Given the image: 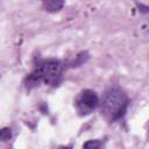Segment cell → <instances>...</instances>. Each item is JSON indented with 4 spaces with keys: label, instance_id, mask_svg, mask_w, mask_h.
Listing matches in <instances>:
<instances>
[{
    "label": "cell",
    "instance_id": "obj_4",
    "mask_svg": "<svg viewBox=\"0 0 149 149\" xmlns=\"http://www.w3.org/2000/svg\"><path fill=\"white\" fill-rule=\"evenodd\" d=\"M41 1L43 3V7L45 8V10H48L50 13L61 10L64 5V0H41Z\"/></svg>",
    "mask_w": 149,
    "mask_h": 149
},
{
    "label": "cell",
    "instance_id": "obj_5",
    "mask_svg": "<svg viewBox=\"0 0 149 149\" xmlns=\"http://www.w3.org/2000/svg\"><path fill=\"white\" fill-rule=\"evenodd\" d=\"M12 139V132L9 128H3L0 129V141L2 142H7Z\"/></svg>",
    "mask_w": 149,
    "mask_h": 149
},
{
    "label": "cell",
    "instance_id": "obj_2",
    "mask_svg": "<svg viewBox=\"0 0 149 149\" xmlns=\"http://www.w3.org/2000/svg\"><path fill=\"white\" fill-rule=\"evenodd\" d=\"M127 106V94L119 87H111L104 94L101 102V113L108 121L113 122L125 114Z\"/></svg>",
    "mask_w": 149,
    "mask_h": 149
},
{
    "label": "cell",
    "instance_id": "obj_1",
    "mask_svg": "<svg viewBox=\"0 0 149 149\" xmlns=\"http://www.w3.org/2000/svg\"><path fill=\"white\" fill-rule=\"evenodd\" d=\"M63 64L58 59H43L27 78V87L36 86L40 83L57 84L62 77Z\"/></svg>",
    "mask_w": 149,
    "mask_h": 149
},
{
    "label": "cell",
    "instance_id": "obj_3",
    "mask_svg": "<svg viewBox=\"0 0 149 149\" xmlns=\"http://www.w3.org/2000/svg\"><path fill=\"white\" fill-rule=\"evenodd\" d=\"M74 106L78 114L84 116L92 113L99 106V98L94 91L86 88L80 91L79 94L76 97Z\"/></svg>",
    "mask_w": 149,
    "mask_h": 149
},
{
    "label": "cell",
    "instance_id": "obj_6",
    "mask_svg": "<svg viewBox=\"0 0 149 149\" xmlns=\"http://www.w3.org/2000/svg\"><path fill=\"white\" fill-rule=\"evenodd\" d=\"M84 147H85V148H90V147L98 148V147H100V143H99V142H93V141H90V142H86V143L84 144Z\"/></svg>",
    "mask_w": 149,
    "mask_h": 149
}]
</instances>
